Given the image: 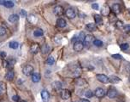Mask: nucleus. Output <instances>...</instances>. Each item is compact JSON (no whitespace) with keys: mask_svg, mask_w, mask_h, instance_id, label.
<instances>
[{"mask_svg":"<svg viewBox=\"0 0 130 102\" xmlns=\"http://www.w3.org/2000/svg\"><path fill=\"white\" fill-rule=\"evenodd\" d=\"M0 56L4 59V58H5L6 57V52H1L0 53Z\"/></svg>","mask_w":130,"mask_h":102,"instance_id":"a19ab883","label":"nucleus"},{"mask_svg":"<svg viewBox=\"0 0 130 102\" xmlns=\"http://www.w3.org/2000/svg\"><path fill=\"white\" fill-rule=\"evenodd\" d=\"M71 96V94H70L69 90L68 89H62L60 92V97L62 99V100H68V99L70 98Z\"/></svg>","mask_w":130,"mask_h":102,"instance_id":"7ed1b4c3","label":"nucleus"},{"mask_svg":"<svg viewBox=\"0 0 130 102\" xmlns=\"http://www.w3.org/2000/svg\"><path fill=\"white\" fill-rule=\"evenodd\" d=\"M85 95L87 98H92L93 96V93H92V91L91 90H87V92L85 93Z\"/></svg>","mask_w":130,"mask_h":102,"instance_id":"72a5a7b5","label":"nucleus"},{"mask_svg":"<svg viewBox=\"0 0 130 102\" xmlns=\"http://www.w3.org/2000/svg\"><path fill=\"white\" fill-rule=\"evenodd\" d=\"M6 63H7V64H6L7 67H9V68H11V67L15 64V59H9L7 61H6Z\"/></svg>","mask_w":130,"mask_h":102,"instance_id":"4be33fe9","label":"nucleus"},{"mask_svg":"<svg viewBox=\"0 0 130 102\" xmlns=\"http://www.w3.org/2000/svg\"><path fill=\"white\" fill-rule=\"evenodd\" d=\"M41 50H42V53H43V54H47V53L50 51V46L47 44H45L43 46V48H41Z\"/></svg>","mask_w":130,"mask_h":102,"instance_id":"cd10ccee","label":"nucleus"},{"mask_svg":"<svg viewBox=\"0 0 130 102\" xmlns=\"http://www.w3.org/2000/svg\"><path fill=\"white\" fill-rule=\"evenodd\" d=\"M107 96L109 99H114L117 96V91L115 88H109L107 91Z\"/></svg>","mask_w":130,"mask_h":102,"instance_id":"20e7f679","label":"nucleus"},{"mask_svg":"<svg viewBox=\"0 0 130 102\" xmlns=\"http://www.w3.org/2000/svg\"><path fill=\"white\" fill-rule=\"evenodd\" d=\"M86 37H87V35H86L83 32H81L79 33V36H78V39H79L78 41H80V42H84Z\"/></svg>","mask_w":130,"mask_h":102,"instance_id":"a878e982","label":"nucleus"},{"mask_svg":"<svg viewBox=\"0 0 130 102\" xmlns=\"http://www.w3.org/2000/svg\"><path fill=\"white\" fill-rule=\"evenodd\" d=\"M92 9H94V10H98V9H99V5H98V4H96V3H94V4H92Z\"/></svg>","mask_w":130,"mask_h":102,"instance_id":"e433bc0d","label":"nucleus"},{"mask_svg":"<svg viewBox=\"0 0 130 102\" xmlns=\"http://www.w3.org/2000/svg\"><path fill=\"white\" fill-rule=\"evenodd\" d=\"M94 20L95 22L97 23V25H102L103 24V20H102V17L99 15H94Z\"/></svg>","mask_w":130,"mask_h":102,"instance_id":"412c9836","label":"nucleus"},{"mask_svg":"<svg viewBox=\"0 0 130 102\" xmlns=\"http://www.w3.org/2000/svg\"><path fill=\"white\" fill-rule=\"evenodd\" d=\"M92 42L93 43V41H92V37L90 35H88L86 37L85 40H84V42H83V44H84V46H86V47H89L91 45V43H92Z\"/></svg>","mask_w":130,"mask_h":102,"instance_id":"ddd939ff","label":"nucleus"},{"mask_svg":"<svg viewBox=\"0 0 130 102\" xmlns=\"http://www.w3.org/2000/svg\"><path fill=\"white\" fill-rule=\"evenodd\" d=\"M9 46L12 49H17L18 47H19V43L16 42V41H11L10 43H9Z\"/></svg>","mask_w":130,"mask_h":102,"instance_id":"6ab92c4d","label":"nucleus"},{"mask_svg":"<svg viewBox=\"0 0 130 102\" xmlns=\"http://www.w3.org/2000/svg\"><path fill=\"white\" fill-rule=\"evenodd\" d=\"M18 20H19V15H16V14L10 15V16H9V18H8V20H9L10 23H15Z\"/></svg>","mask_w":130,"mask_h":102,"instance_id":"2eb2a0df","label":"nucleus"},{"mask_svg":"<svg viewBox=\"0 0 130 102\" xmlns=\"http://www.w3.org/2000/svg\"><path fill=\"white\" fill-rule=\"evenodd\" d=\"M123 28H124V31H125V32H130V24L124 26V27H123Z\"/></svg>","mask_w":130,"mask_h":102,"instance_id":"58836bf2","label":"nucleus"},{"mask_svg":"<svg viewBox=\"0 0 130 102\" xmlns=\"http://www.w3.org/2000/svg\"><path fill=\"white\" fill-rule=\"evenodd\" d=\"M86 29L88 31V32H95L97 30V26L95 23H88V24L86 26Z\"/></svg>","mask_w":130,"mask_h":102,"instance_id":"9b49d317","label":"nucleus"},{"mask_svg":"<svg viewBox=\"0 0 130 102\" xmlns=\"http://www.w3.org/2000/svg\"><path fill=\"white\" fill-rule=\"evenodd\" d=\"M128 80H129V82H130V77H129V78H128Z\"/></svg>","mask_w":130,"mask_h":102,"instance_id":"a18cd8bd","label":"nucleus"},{"mask_svg":"<svg viewBox=\"0 0 130 102\" xmlns=\"http://www.w3.org/2000/svg\"><path fill=\"white\" fill-rule=\"evenodd\" d=\"M6 34V28L4 26H0V37H3Z\"/></svg>","mask_w":130,"mask_h":102,"instance_id":"7c9ffc66","label":"nucleus"},{"mask_svg":"<svg viewBox=\"0 0 130 102\" xmlns=\"http://www.w3.org/2000/svg\"><path fill=\"white\" fill-rule=\"evenodd\" d=\"M4 90H5V85L4 83H0V95L4 94Z\"/></svg>","mask_w":130,"mask_h":102,"instance_id":"2f4dec72","label":"nucleus"},{"mask_svg":"<svg viewBox=\"0 0 130 102\" xmlns=\"http://www.w3.org/2000/svg\"><path fill=\"white\" fill-rule=\"evenodd\" d=\"M12 100H14V101H16V102H18L20 100V97L18 96V95H13V97H12Z\"/></svg>","mask_w":130,"mask_h":102,"instance_id":"4c0bfd02","label":"nucleus"},{"mask_svg":"<svg viewBox=\"0 0 130 102\" xmlns=\"http://www.w3.org/2000/svg\"><path fill=\"white\" fill-rule=\"evenodd\" d=\"M27 19H28L29 22L33 23V24H36V23H37V17H36L34 15H28Z\"/></svg>","mask_w":130,"mask_h":102,"instance_id":"5701e85b","label":"nucleus"},{"mask_svg":"<svg viewBox=\"0 0 130 102\" xmlns=\"http://www.w3.org/2000/svg\"><path fill=\"white\" fill-rule=\"evenodd\" d=\"M101 13L103 15H108L109 14V8L108 6H104L101 10Z\"/></svg>","mask_w":130,"mask_h":102,"instance_id":"393cba45","label":"nucleus"},{"mask_svg":"<svg viewBox=\"0 0 130 102\" xmlns=\"http://www.w3.org/2000/svg\"><path fill=\"white\" fill-rule=\"evenodd\" d=\"M21 15L22 17H26L27 16V12L25 11L24 9H21Z\"/></svg>","mask_w":130,"mask_h":102,"instance_id":"ea45409f","label":"nucleus"},{"mask_svg":"<svg viewBox=\"0 0 130 102\" xmlns=\"http://www.w3.org/2000/svg\"><path fill=\"white\" fill-rule=\"evenodd\" d=\"M97 79L103 84H108L109 82V79L106 75L104 74H98L97 75Z\"/></svg>","mask_w":130,"mask_h":102,"instance_id":"0eeeda50","label":"nucleus"},{"mask_svg":"<svg viewBox=\"0 0 130 102\" xmlns=\"http://www.w3.org/2000/svg\"><path fill=\"white\" fill-rule=\"evenodd\" d=\"M14 77H15V72H14L12 69L8 71L7 73H6V75H5V78L8 80V81H12V80L14 79Z\"/></svg>","mask_w":130,"mask_h":102,"instance_id":"1a4fd4ad","label":"nucleus"},{"mask_svg":"<svg viewBox=\"0 0 130 102\" xmlns=\"http://www.w3.org/2000/svg\"><path fill=\"white\" fill-rule=\"evenodd\" d=\"M109 82H111V83H113V84H118V83H120L121 82V79L118 78V77L115 76V75H113V76H111L110 78H109Z\"/></svg>","mask_w":130,"mask_h":102,"instance_id":"aec40b11","label":"nucleus"},{"mask_svg":"<svg viewBox=\"0 0 130 102\" xmlns=\"http://www.w3.org/2000/svg\"><path fill=\"white\" fill-rule=\"evenodd\" d=\"M33 72H34V67L31 65H26L22 68V72L26 76H30L31 74H33Z\"/></svg>","mask_w":130,"mask_h":102,"instance_id":"f257e3e1","label":"nucleus"},{"mask_svg":"<svg viewBox=\"0 0 130 102\" xmlns=\"http://www.w3.org/2000/svg\"><path fill=\"white\" fill-rule=\"evenodd\" d=\"M19 102H27V101H25V100H21V101H19Z\"/></svg>","mask_w":130,"mask_h":102,"instance_id":"c03bdc74","label":"nucleus"},{"mask_svg":"<svg viewBox=\"0 0 130 102\" xmlns=\"http://www.w3.org/2000/svg\"><path fill=\"white\" fill-rule=\"evenodd\" d=\"M111 9H112V11L114 12V13L116 14V15H118V14L121 13V5L118 4H112V6H111Z\"/></svg>","mask_w":130,"mask_h":102,"instance_id":"9d476101","label":"nucleus"},{"mask_svg":"<svg viewBox=\"0 0 130 102\" xmlns=\"http://www.w3.org/2000/svg\"><path fill=\"white\" fill-rule=\"evenodd\" d=\"M4 0H3V1H0V4H2V5H4Z\"/></svg>","mask_w":130,"mask_h":102,"instance_id":"37998d69","label":"nucleus"},{"mask_svg":"<svg viewBox=\"0 0 130 102\" xmlns=\"http://www.w3.org/2000/svg\"><path fill=\"white\" fill-rule=\"evenodd\" d=\"M39 48H40V46H39L38 43H34V44L31 46V52L33 53V54H37L39 51Z\"/></svg>","mask_w":130,"mask_h":102,"instance_id":"a211bd4d","label":"nucleus"},{"mask_svg":"<svg viewBox=\"0 0 130 102\" xmlns=\"http://www.w3.org/2000/svg\"><path fill=\"white\" fill-rule=\"evenodd\" d=\"M129 12H130V9H129Z\"/></svg>","mask_w":130,"mask_h":102,"instance_id":"49530a36","label":"nucleus"},{"mask_svg":"<svg viewBox=\"0 0 130 102\" xmlns=\"http://www.w3.org/2000/svg\"><path fill=\"white\" fill-rule=\"evenodd\" d=\"M67 25L66 20H64L63 18H59L58 20H57V26H58L59 28H63L65 27Z\"/></svg>","mask_w":130,"mask_h":102,"instance_id":"f8f14e48","label":"nucleus"},{"mask_svg":"<svg viewBox=\"0 0 130 102\" xmlns=\"http://www.w3.org/2000/svg\"><path fill=\"white\" fill-rule=\"evenodd\" d=\"M80 102H90V101L88 100H87V99H81Z\"/></svg>","mask_w":130,"mask_h":102,"instance_id":"79ce46f5","label":"nucleus"},{"mask_svg":"<svg viewBox=\"0 0 130 102\" xmlns=\"http://www.w3.org/2000/svg\"><path fill=\"white\" fill-rule=\"evenodd\" d=\"M40 95H41V98L44 101H47L50 98V94L47 90H42L41 93H40Z\"/></svg>","mask_w":130,"mask_h":102,"instance_id":"4468645a","label":"nucleus"},{"mask_svg":"<svg viewBox=\"0 0 130 102\" xmlns=\"http://www.w3.org/2000/svg\"><path fill=\"white\" fill-rule=\"evenodd\" d=\"M40 78H41V77H40V73H33L32 74V81L34 83H39Z\"/></svg>","mask_w":130,"mask_h":102,"instance_id":"dca6fc26","label":"nucleus"},{"mask_svg":"<svg viewBox=\"0 0 130 102\" xmlns=\"http://www.w3.org/2000/svg\"><path fill=\"white\" fill-rule=\"evenodd\" d=\"M14 3L12 1H4V6L5 8H8V9H11V8L14 7Z\"/></svg>","mask_w":130,"mask_h":102,"instance_id":"b1692460","label":"nucleus"},{"mask_svg":"<svg viewBox=\"0 0 130 102\" xmlns=\"http://www.w3.org/2000/svg\"><path fill=\"white\" fill-rule=\"evenodd\" d=\"M112 57L114 58V59H118V60H123V56L121 55V54H112Z\"/></svg>","mask_w":130,"mask_h":102,"instance_id":"c9c22d12","label":"nucleus"},{"mask_svg":"<svg viewBox=\"0 0 130 102\" xmlns=\"http://www.w3.org/2000/svg\"><path fill=\"white\" fill-rule=\"evenodd\" d=\"M46 64L49 66H52L55 64V59L52 57V56H50L48 57V59L46 60Z\"/></svg>","mask_w":130,"mask_h":102,"instance_id":"bb28decb","label":"nucleus"},{"mask_svg":"<svg viewBox=\"0 0 130 102\" xmlns=\"http://www.w3.org/2000/svg\"><path fill=\"white\" fill-rule=\"evenodd\" d=\"M116 26L118 28H123V27H124V25H123V21H121V20H117L116 21Z\"/></svg>","mask_w":130,"mask_h":102,"instance_id":"f704fd0d","label":"nucleus"},{"mask_svg":"<svg viewBox=\"0 0 130 102\" xmlns=\"http://www.w3.org/2000/svg\"><path fill=\"white\" fill-rule=\"evenodd\" d=\"M74 50L76 51V52H80L84 48V44H83L82 42H80V41H76L75 43H74Z\"/></svg>","mask_w":130,"mask_h":102,"instance_id":"423d86ee","label":"nucleus"},{"mask_svg":"<svg viewBox=\"0 0 130 102\" xmlns=\"http://www.w3.org/2000/svg\"><path fill=\"white\" fill-rule=\"evenodd\" d=\"M93 44L97 47H101L103 45V42L101 40H99V39H94L93 40Z\"/></svg>","mask_w":130,"mask_h":102,"instance_id":"c756f323","label":"nucleus"},{"mask_svg":"<svg viewBox=\"0 0 130 102\" xmlns=\"http://www.w3.org/2000/svg\"><path fill=\"white\" fill-rule=\"evenodd\" d=\"M53 13H54L55 15L60 16V15H62V14L64 13V9L62 6L57 5V6H56V7H54V9H53Z\"/></svg>","mask_w":130,"mask_h":102,"instance_id":"39448f33","label":"nucleus"},{"mask_svg":"<svg viewBox=\"0 0 130 102\" xmlns=\"http://www.w3.org/2000/svg\"><path fill=\"white\" fill-rule=\"evenodd\" d=\"M65 15H66L68 19H74L76 16V13L74 9L68 8V9H66V11H65Z\"/></svg>","mask_w":130,"mask_h":102,"instance_id":"f03ea898","label":"nucleus"},{"mask_svg":"<svg viewBox=\"0 0 130 102\" xmlns=\"http://www.w3.org/2000/svg\"><path fill=\"white\" fill-rule=\"evenodd\" d=\"M95 95L98 98H103L105 95V90H104V89H102V88L96 89V90H95Z\"/></svg>","mask_w":130,"mask_h":102,"instance_id":"6e6552de","label":"nucleus"},{"mask_svg":"<svg viewBox=\"0 0 130 102\" xmlns=\"http://www.w3.org/2000/svg\"><path fill=\"white\" fill-rule=\"evenodd\" d=\"M120 48H121V49L123 50V51H126V50L129 48V45H128V43H123V44H121Z\"/></svg>","mask_w":130,"mask_h":102,"instance_id":"473e14b6","label":"nucleus"},{"mask_svg":"<svg viewBox=\"0 0 130 102\" xmlns=\"http://www.w3.org/2000/svg\"><path fill=\"white\" fill-rule=\"evenodd\" d=\"M43 35H44L43 30L40 29V28H39V29H36L35 31L34 32V36L35 37H42Z\"/></svg>","mask_w":130,"mask_h":102,"instance_id":"f3484780","label":"nucleus"},{"mask_svg":"<svg viewBox=\"0 0 130 102\" xmlns=\"http://www.w3.org/2000/svg\"><path fill=\"white\" fill-rule=\"evenodd\" d=\"M53 87H54L55 89H57V90H58V89H61V88H62V84H61L60 82H55L54 84H53Z\"/></svg>","mask_w":130,"mask_h":102,"instance_id":"c85d7f7f","label":"nucleus"}]
</instances>
